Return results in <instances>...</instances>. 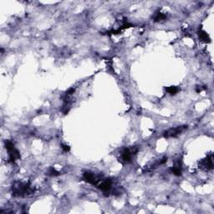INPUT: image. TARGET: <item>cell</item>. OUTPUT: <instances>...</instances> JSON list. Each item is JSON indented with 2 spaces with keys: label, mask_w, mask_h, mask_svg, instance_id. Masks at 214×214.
<instances>
[{
  "label": "cell",
  "mask_w": 214,
  "mask_h": 214,
  "mask_svg": "<svg viewBox=\"0 0 214 214\" xmlns=\"http://www.w3.org/2000/svg\"><path fill=\"white\" fill-rule=\"evenodd\" d=\"M34 190L30 187L29 183L18 182L13 187V196L25 197L34 193Z\"/></svg>",
  "instance_id": "cell-1"
},
{
  "label": "cell",
  "mask_w": 214,
  "mask_h": 214,
  "mask_svg": "<svg viewBox=\"0 0 214 214\" xmlns=\"http://www.w3.org/2000/svg\"><path fill=\"white\" fill-rule=\"evenodd\" d=\"M188 128L187 125H181L175 128H171L168 131H166L163 133V136L165 138H173L178 137L180 135H182L183 132H185Z\"/></svg>",
  "instance_id": "cell-2"
},
{
  "label": "cell",
  "mask_w": 214,
  "mask_h": 214,
  "mask_svg": "<svg viewBox=\"0 0 214 214\" xmlns=\"http://www.w3.org/2000/svg\"><path fill=\"white\" fill-rule=\"evenodd\" d=\"M83 178H84V180L86 181V182L92 184V185H95V186L98 184V182L101 179V178H100V177H96L93 172H90V171L84 172Z\"/></svg>",
  "instance_id": "cell-3"
},
{
  "label": "cell",
  "mask_w": 214,
  "mask_h": 214,
  "mask_svg": "<svg viewBox=\"0 0 214 214\" xmlns=\"http://www.w3.org/2000/svg\"><path fill=\"white\" fill-rule=\"evenodd\" d=\"M200 168L205 171H211L213 169V157L212 155L208 156L206 159L202 160L200 162Z\"/></svg>",
  "instance_id": "cell-4"
},
{
  "label": "cell",
  "mask_w": 214,
  "mask_h": 214,
  "mask_svg": "<svg viewBox=\"0 0 214 214\" xmlns=\"http://www.w3.org/2000/svg\"><path fill=\"white\" fill-rule=\"evenodd\" d=\"M96 186H97L99 189H101L102 192L106 193V192H109V191L111 189V187H112V181L110 180V179H109V178H107V179L101 178Z\"/></svg>",
  "instance_id": "cell-5"
},
{
  "label": "cell",
  "mask_w": 214,
  "mask_h": 214,
  "mask_svg": "<svg viewBox=\"0 0 214 214\" xmlns=\"http://www.w3.org/2000/svg\"><path fill=\"white\" fill-rule=\"evenodd\" d=\"M182 162L179 160H177L174 163V166L171 168V171L172 172V174L177 176V177H179L182 175Z\"/></svg>",
  "instance_id": "cell-6"
},
{
  "label": "cell",
  "mask_w": 214,
  "mask_h": 214,
  "mask_svg": "<svg viewBox=\"0 0 214 214\" xmlns=\"http://www.w3.org/2000/svg\"><path fill=\"white\" fill-rule=\"evenodd\" d=\"M132 154L133 152H132L129 149H124L121 152V159H122L123 162H131L132 161Z\"/></svg>",
  "instance_id": "cell-7"
},
{
  "label": "cell",
  "mask_w": 214,
  "mask_h": 214,
  "mask_svg": "<svg viewBox=\"0 0 214 214\" xmlns=\"http://www.w3.org/2000/svg\"><path fill=\"white\" fill-rule=\"evenodd\" d=\"M9 161L11 162H14L16 160H18L20 158V153L18 152V151L17 149H13V150L9 151Z\"/></svg>",
  "instance_id": "cell-8"
},
{
  "label": "cell",
  "mask_w": 214,
  "mask_h": 214,
  "mask_svg": "<svg viewBox=\"0 0 214 214\" xmlns=\"http://www.w3.org/2000/svg\"><path fill=\"white\" fill-rule=\"evenodd\" d=\"M198 36L199 39L203 41V42H210V37L208 35L205 31L203 30H199L198 31Z\"/></svg>",
  "instance_id": "cell-9"
},
{
  "label": "cell",
  "mask_w": 214,
  "mask_h": 214,
  "mask_svg": "<svg viewBox=\"0 0 214 214\" xmlns=\"http://www.w3.org/2000/svg\"><path fill=\"white\" fill-rule=\"evenodd\" d=\"M166 18V16L164 13H162L161 12H158V13H156V14H155V16L153 17V19H154V21L155 22H159V21H162V20H164Z\"/></svg>",
  "instance_id": "cell-10"
},
{
  "label": "cell",
  "mask_w": 214,
  "mask_h": 214,
  "mask_svg": "<svg viewBox=\"0 0 214 214\" xmlns=\"http://www.w3.org/2000/svg\"><path fill=\"white\" fill-rule=\"evenodd\" d=\"M166 91L168 92L169 94H171V95H176V94L179 91V89H178L177 86H170V87H166Z\"/></svg>",
  "instance_id": "cell-11"
},
{
  "label": "cell",
  "mask_w": 214,
  "mask_h": 214,
  "mask_svg": "<svg viewBox=\"0 0 214 214\" xmlns=\"http://www.w3.org/2000/svg\"><path fill=\"white\" fill-rule=\"evenodd\" d=\"M5 147H6V150L8 151H10L13 150L15 147H14V144L11 141H5Z\"/></svg>",
  "instance_id": "cell-12"
},
{
  "label": "cell",
  "mask_w": 214,
  "mask_h": 214,
  "mask_svg": "<svg viewBox=\"0 0 214 214\" xmlns=\"http://www.w3.org/2000/svg\"><path fill=\"white\" fill-rule=\"evenodd\" d=\"M48 175L55 177V176H59V172L56 171L54 167H50V168L49 169V171H48Z\"/></svg>",
  "instance_id": "cell-13"
},
{
  "label": "cell",
  "mask_w": 214,
  "mask_h": 214,
  "mask_svg": "<svg viewBox=\"0 0 214 214\" xmlns=\"http://www.w3.org/2000/svg\"><path fill=\"white\" fill-rule=\"evenodd\" d=\"M61 148L63 149V151H64V152H69L70 150H71V147H69L68 145H64V144H62L61 145Z\"/></svg>",
  "instance_id": "cell-14"
},
{
  "label": "cell",
  "mask_w": 214,
  "mask_h": 214,
  "mask_svg": "<svg viewBox=\"0 0 214 214\" xmlns=\"http://www.w3.org/2000/svg\"><path fill=\"white\" fill-rule=\"evenodd\" d=\"M206 90V86H197L196 87V91L197 93H200V92Z\"/></svg>",
  "instance_id": "cell-15"
}]
</instances>
